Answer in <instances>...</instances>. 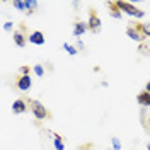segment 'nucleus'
I'll use <instances>...</instances> for the list:
<instances>
[{
    "mask_svg": "<svg viewBox=\"0 0 150 150\" xmlns=\"http://www.w3.org/2000/svg\"><path fill=\"white\" fill-rule=\"evenodd\" d=\"M116 5H118V9H120V10L126 12V14L131 16V17L142 19L143 16H145V12H143V10L138 9V7H135L133 4H130V2H116Z\"/></svg>",
    "mask_w": 150,
    "mask_h": 150,
    "instance_id": "obj_1",
    "label": "nucleus"
},
{
    "mask_svg": "<svg viewBox=\"0 0 150 150\" xmlns=\"http://www.w3.org/2000/svg\"><path fill=\"white\" fill-rule=\"evenodd\" d=\"M126 34H128V38H130V39H133V41H138V43H142L143 39H147V36H145V33H143V29H142L140 22L131 24L130 28L126 29Z\"/></svg>",
    "mask_w": 150,
    "mask_h": 150,
    "instance_id": "obj_2",
    "label": "nucleus"
},
{
    "mask_svg": "<svg viewBox=\"0 0 150 150\" xmlns=\"http://www.w3.org/2000/svg\"><path fill=\"white\" fill-rule=\"evenodd\" d=\"M29 106H31V112L34 114V118L39 120V121H41V120H46L48 116H50V114H48V109L45 108L43 103H39V101H31Z\"/></svg>",
    "mask_w": 150,
    "mask_h": 150,
    "instance_id": "obj_3",
    "label": "nucleus"
},
{
    "mask_svg": "<svg viewBox=\"0 0 150 150\" xmlns=\"http://www.w3.org/2000/svg\"><path fill=\"white\" fill-rule=\"evenodd\" d=\"M87 26H89V31L94 33V34H97V33H101V28H103V22H101V19L99 16L91 10V14H89V21H87Z\"/></svg>",
    "mask_w": 150,
    "mask_h": 150,
    "instance_id": "obj_4",
    "label": "nucleus"
},
{
    "mask_svg": "<svg viewBox=\"0 0 150 150\" xmlns=\"http://www.w3.org/2000/svg\"><path fill=\"white\" fill-rule=\"evenodd\" d=\"M31 85H33V80H31L29 75H21V77L17 79V89L19 91L28 92L29 89H31Z\"/></svg>",
    "mask_w": 150,
    "mask_h": 150,
    "instance_id": "obj_5",
    "label": "nucleus"
},
{
    "mask_svg": "<svg viewBox=\"0 0 150 150\" xmlns=\"http://www.w3.org/2000/svg\"><path fill=\"white\" fill-rule=\"evenodd\" d=\"M26 109H28V104L22 99H17L12 104V112H16V114H22V112H26Z\"/></svg>",
    "mask_w": 150,
    "mask_h": 150,
    "instance_id": "obj_6",
    "label": "nucleus"
},
{
    "mask_svg": "<svg viewBox=\"0 0 150 150\" xmlns=\"http://www.w3.org/2000/svg\"><path fill=\"white\" fill-rule=\"evenodd\" d=\"M29 41L33 45H45V34L41 31H34V33L29 34Z\"/></svg>",
    "mask_w": 150,
    "mask_h": 150,
    "instance_id": "obj_7",
    "label": "nucleus"
},
{
    "mask_svg": "<svg viewBox=\"0 0 150 150\" xmlns=\"http://www.w3.org/2000/svg\"><path fill=\"white\" fill-rule=\"evenodd\" d=\"M137 103L140 104V106H143V108H149L150 106V92H147V91L140 92L137 96Z\"/></svg>",
    "mask_w": 150,
    "mask_h": 150,
    "instance_id": "obj_8",
    "label": "nucleus"
},
{
    "mask_svg": "<svg viewBox=\"0 0 150 150\" xmlns=\"http://www.w3.org/2000/svg\"><path fill=\"white\" fill-rule=\"evenodd\" d=\"M89 29V26H87V22H75V26H74V36L75 38H79V36H82L85 31Z\"/></svg>",
    "mask_w": 150,
    "mask_h": 150,
    "instance_id": "obj_9",
    "label": "nucleus"
},
{
    "mask_svg": "<svg viewBox=\"0 0 150 150\" xmlns=\"http://www.w3.org/2000/svg\"><path fill=\"white\" fill-rule=\"evenodd\" d=\"M14 41H16V45H17L19 48L26 46V38H24V34H22L21 31H16V33H14Z\"/></svg>",
    "mask_w": 150,
    "mask_h": 150,
    "instance_id": "obj_10",
    "label": "nucleus"
},
{
    "mask_svg": "<svg viewBox=\"0 0 150 150\" xmlns=\"http://www.w3.org/2000/svg\"><path fill=\"white\" fill-rule=\"evenodd\" d=\"M108 7L111 9V16L114 19H121V12H120V9H118V5H116V2H109L108 4Z\"/></svg>",
    "mask_w": 150,
    "mask_h": 150,
    "instance_id": "obj_11",
    "label": "nucleus"
},
{
    "mask_svg": "<svg viewBox=\"0 0 150 150\" xmlns=\"http://www.w3.org/2000/svg\"><path fill=\"white\" fill-rule=\"evenodd\" d=\"M53 145H55L56 150H63V149H65L62 137H60V135H56V133H53Z\"/></svg>",
    "mask_w": 150,
    "mask_h": 150,
    "instance_id": "obj_12",
    "label": "nucleus"
},
{
    "mask_svg": "<svg viewBox=\"0 0 150 150\" xmlns=\"http://www.w3.org/2000/svg\"><path fill=\"white\" fill-rule=\"evenodd\" d=\"M12 5H14V9L21 10V12H28V2H19V0H16V2H12Z\"/></svg>",
    "mask_w": 150,
    "mask_h": 150,
    "instance_id": "obj_13",
    "label": "nucleus"
},
{
    "mask_svg": "<svg viewBox=\"0 0 150 150\" xmlns=\"http://www.w3.org/2000/svg\"><path fill=\"white\" fill-rule=\"evenodd\" d=\"M63 50H65V51L68 53V55H72V56L77 55V48L72 46V45H68V43H65V45H63Z\"/></svg>",
    "mask_w": 150,
    "mask_h": 150,
    "instance_id": "obj_14",
    "label": "nucleus"
},
{
    "mask_svg": "<svg viewBox=\"0 0 150 150\" xmlns=\"http://www.w3.org/2000/svg\"><path fill=\"white\" fill-rule=\"evenodd\" d=\"M26 2H28V14H31L38 7V2L36 0H26Z\"/></svg>",
    "mask_w": 150,
    "mask_h": 150,
    "instance_id": "obj_15",
    "label": "nucleus"
},
{
    "mask_svg": "<svg viewBox=\"0 0 150 150\" xmlns=\"http://www.w3.org/2000/svg\"><path fill=\"white\" fill-rule=\"evenodd\" d=\"M33 70H34V74H36L38 77H43V75H45V68H43V65H34Z\"/></svg>",
    "mask_w": 150,
    "mask_h": 150,
    "instance_id": "obj_16",
    "label": "nucleus"
},
{
    "mask_svg": "<svg viewBox=\"0 0 150 150\" xmlns=\"http://www.w3.org/2000/svg\"><path fill=\"white\" fill-rule=\"evenodd\" d=\"M112 149L114 150H121V142H120V138H116V137H112Z\"/></svg>",
    "mask_w": 150,
    "mask_h": 150,
    "instance_id": "obj_17",
    "label": "nucleus"
},
{
    "mask_svg": "<svg viewBox=\"0 0 150 150\" xmlns=\"http://www.w3.org/2000/svg\"><path fill=\"white\" fill-rule=\"evenodd\" d=\"M142 29H143L145 36H147V38H150V22H149V24H142Z\"/></svg>",
    "mask_w": 150,
    "mask_h": 150,
    "instance_id": "obj_18",
    "label": "nucleus"
},
{
    "mask_svg": "<svg viewBox=\"0 0 150 150\" xmlns=\"http://www.w3.org/2000/svg\"><path fill=\"white\" fill-rule=\"evenodd\" d=\"M12 28H14V24H12L10 21H7V22H4V29H5V31H10Z\"/></svg>",
    "mask_w": 150,
    "mask_h": 150,
    "instance_id": "obj_19",
    "label": "nucleus"
},
{
    "mask_svg": "<svg viewBox=\"0 0 150 150\" xmlns=\"http://www.w3.org/2000/svg\"><path fill=\"white\" fill-rule=\"evenodd\" d=\"M21 75H29V67H21Z\"/></svg>",
    "mask_w": 150,
    "mask_h": 150,
    "instance_id": "obj_20",
    "label": "nucleus"
},
{
    "mask_svg": "<svg viewBox=\"0 0 150 150\" xmlns=\"http://www.w3.org/2000/svg\"><path fill=\"white\" fill-rule=\"evenodd\" d=\"M77 46H79V48H80V50H82V48H84V43H82V41L79 39V41H77Z\"/></svg>",
    "mask_w": 150,
    "mask_h": 150,
    "instance_id": "obj_21",
    "label": "nucleus"
},
{
    "mask_svg": "<svg viewBox=\"0 0 150 150\" xmlns=\"http://www.w3.org/2000/svg\"><path fill=\"white\" fill-rule=\"evenodd\" d=\"M145 91H147V92H150V80H149V84H147V87H145Z\"/></svg>",
    "mask_w": 150,
    "mask_h": 150,
    "instance_id": "obj_22",
    "label": "nucleus"
},
{
    "mask_svg": "<svg viewBox=\"0 0 150 150\" xmlns=\"http://www.w3.org/2000/svg\"><path fill=\"white\" fill-rule=\"evenodd\" d=\"M145 150H150V142H149V145H147V149H145Z\"/></svg>",
    "mask_w": 150,
    "mask_h": 150,
    "instance_id": "obj_23",
    "label": "nucleus"
}]
</instances>
